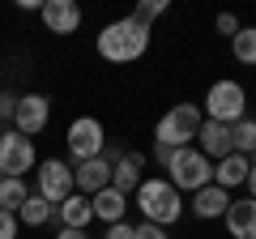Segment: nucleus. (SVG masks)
<instances>
[{"instance_id": "c85d7f7f", "label": "nucleus", "mask_w": 256, "mask_h": 239, "mask_svg": "<svg viewBox=\"0 0 256 239\" xmlns=\"http://www.w3.org/2000/svg\"><path fill=\"white\" fill-rule=\"evenodd\" d=\"M56 239H90V235H86V230H73V226H60V235H56Z\"/></svg>"}, {"instance_id": "f03ea898", "label": "nucleus", "mask_w": 256, "mask_h": 239, "mask_svg": "<svg viewBox=\"0 0 256 239\" xmlns=\"http://www.w3.org/2000/svg\"><path fill=\"white\" fill-rule=\"evenodd\" d=\"M94 47H98V56L111 60V64H132V60H141L150 52V26H141L132 18L107 22L98 30V38H94Z\"/></svg>"}, {"instance_id": "4be33fe9", "label": "nucleus", "mask_w": 256, "mask_h": 239, "mask_svg": "<svg viewBox=\"0 0 256 239\" xmlns=\"http://www.w3.org/2000/svg\"><path fill=\"white\" fill-rule=\"evenodd\" d=\"M230 56H235L239 64H248V68L256 64V26H239V34L230 38Z\"/></svg>"}, {"instance_id": "f257e3e1", "label": "nucleus", "mask_w": 256, "mask_h": 239, "mask_svg": "<svg viewBox=\"0 0 256 239\" xmlns=\"http://www.w3.org/2000/svg\"><path fill=\"white\" fill-rule=\"evenodd\" d=\"M128 201H132V210L141 214V222H154V226H175L180 214L188 210V205H184V192H175V188L166 184V175L141 180V188L128 196Z\"/></svg>"}, {"instance_id": "1a4fd4ad", "label": "nucleus", "mask_w": 256, "mask_h": 239, "mask_svg": "<svg viewBox=\"0 0 256 239\" xmlns=\"http://www.w3.org/2000/svg\"><path fill=\"white\" fill-rule=\"evenodd\" d=\"M52 124V98L47 94H18V111H13V128L22 137L34 141L38 132Z\"/></svg>"}, {"instance_id": "f3484780", "label": "nucleus", "mask_w": 256, "mask_h": 239, "mask_svg": "<svg viewBox=\"0 0 256 239\" xmlns=\"http://www.w3.org/2000/svg\"><path fill=\"white\" fill-rule=\"evenodd\" d=\"M248 171H252V162H248L244 154H226L214 162V184L222 188V192H235V188L248 184Z\"/></svg>"}, {"instance_id": "b1692460", "label": "nucleus", "mask_w": 256, "mask_h": 239, "mask_svg": "<svg viewBox=\"0 0 256 239\" xmlns=\"http://www.w3.org/2000/svg\"><path fill=\"white\" fill-rule=\"evenodd\" d=\"M214 26H218V34L235 38V34H239V26H244V22H239L235 13H218V18H214Z\"/></svg>"}, {"instance_id": "aec40b11", "label": "nucleus", "mask_w": 256, "mask_h": 239, "mask_svg": "<svg viewBox=\"0 0 256 239\" xmlns=\"http://www.w3.org/2000/svg\"><path fill=\"white\" fill-rule=\"evenodd\" d=\"M230 154H244V158L256 154V120L252 116H244L239 124H230Z\"/></svg>"}, {"instance_id": "c756f323", "label": "nucleus", "mask_w": 256, "mask_h": 239, "mask_svg": "<svg viewBox=\"0 0 256 239\" xmlns=\"http://www.w3.org/2000/svg\"><path fill=\"white\" fill-rule=\"evenodd\" d=\"M166 158H171V150H166V146H154V162L166 166Z\"/></svg>"}, {"instance_id": "a878e982", "label": "nucleus", "mask_w": 256, "mask_h": 239, "mask_svg": "<svg viewBox=\"0 0 256 239\" xmlns=\"http://www.w3.org/2000/svg\"><path fill=\"white\" fill-rule=\"evenodd\" d=\"M18 230H22L18 214H9V210H0V239H18Z\"/></svg>"}, {"instance_id": "5701e85b", "label": "nucleus", "mask_w": 256, "mask_h": 239, "mask_svg": "<svg viewBox=\"0 0 256 239\" xmlns=\"http://www.w3.org/2000/svg\"><path fill=\"white\" fill-rule=\"evenodd\" d=\"M166 13V0H141L137 13H132V22H141V26H150L154 18H162Z\"/></svg>"}, {"instance_id": "2f4dec72", "label": "nucleus", "mask_w": 256, "mask_h": 239, "mask_svg": "<svg viewBox=\"0 0 256 239\" xmlns=\"http://www.w3.org/2000/svg\"><path fill=\"white\" fill-rule=\"evenodd\" d=\"M248 162H252V166H256V154H252V158H248Z\"/></svg>"}, {"instance_id": "39448f33", "label": "nucleus", "mask_w": 256, "mask_h": 239, "mask_svg": "<svg viewBox=\"0 0 256 239\" xmlns=\"http://www.w3.org/2000/svg\"><path fill=\"white\" fill-rule=\"evenodd\" d=\"M201 107L196 102H180V107H171L162 120H158L154 128V146H166V150H184L196 141V128H201Z\"/></svg>"}, {"instance_id": "423d86ee", "label": "nucleus", "mask_w": 256, "mask_h": 239, "mask_svg": "<svg viewBox=\"0 0 256 239\" xmlns=\"http://www.w3.org/2000/svg\"><path fill=\"white\" fill-rule=\"evenodd\" d=\"M64 146H68V166L90 162V158H102V150H107V128H102V120L77 116L73 124L64 128Z\"/></svg>"}, {"instance_id": "4468645a", "label": "nucleus", "mask_w": 256, "mask_h": 239, "mask_svg": "<svg viewBox=\"0 0 256 239\" xmlns=\"http://www.w3.org/2000/svg\"><path fill=\"white\" fill-rule=\"evenodd\" d=\"M192 146L201 150L210 162H218V158L230 154V128L226 124H214V120H201V128H196V141Z\"/></svg>"}, {"instance_id": "412c9836", "label": "nucleus", "mask_w": 256, "mask_h": 239, "mask_svg": "<svg viewBox=\"0 0 256 239\" xmlns=\"http://www.w3.org/2000/svg\"><path fill=\"white\" fill-rule=\"evenodd\" d=\"M26 196H30V184L26 180H0V210H9V214H18L22 205H26Z\"/></svg>"}, {"instance_id": "473e14b6", "label": "nucleus", "mask_w": 256, "mask_h": 239, "mask_svg": "<svg viewBox=\"0 0 256 239\" xmlns=\"http://www.w3.org/2000/svg\"><path fill=\"white\" fill-rule=\"evenodd\" d=\"M0 180H4V175H0Z\"/></svg>"}, {"instance_id": "ddd939ff", "label": "nucleus", "mask_w": 256, "mask_h": 239, "mask_svg": "<svg viewBox=\"0 0 256 239\" xmlns=\"http://www.w3.org/2000/svg\"><path fill=\"white\" fill-rule=\"evenodd\" d=\"M141 180H146V158L141 154H120L116 162H111V188L124 196H132L141 188Z\"/></svg>"}, {"instance_id": "a211bd4d", "label": "nucleus", "mask_w": 256, "mask_h": 239, "mask_svg": "<svg viewBox=\"0 0 256 239\" xmlns=\"http://www.w3.org/2000/svg\"><path fill=\"white\" fill-rule=\"evenodd\" d=\"M56 222H60V226H73V230H86V226L94 222L90 196H82V192H68L60 205H56Z\"/></svg>"}, {"instance_id": "393cba45", "label": "nucleus", "mask_w": 256, "mask_h": 239, "mask_svg": "<svg viewBox=\"0 0 256 239\" xmlns=\"http://www.w3.org/2000/svg\"><path fill=\"white\" fill-rule=\"evenodd\" d=\"M132 239H171V235H166V226H154V222H137V226H132Z\"/></svg>"}, {"instance_id": "7ed1b4c3", "label": "nucleus", "mask_w": 256, "mask_h": 239, "mask_svg": "<svg viewBox=\"0 0 256 239\" xmlns=\"http://www.w3.org/2000/svg\"><path fill=\"white\" fill-rule=\"evenodd\" d=\"M162 171H166V184H171L175 192H201L205 184H214V162L196 146L171 150V158H166Z\"/></svg>"}, {"instance_id": "9d476101", "label": "nucleus", "mask_w": 256, "mask_h": 239, "mask_svg": "<svg viewBox=\"0 0 256 239\" xmlns=\"http://www.w3.org/2000/svg\"><path fill=\"white\" fill-rule=\"evenodd\" d=\"M43 26L52 34H77L82 30V9H77V0H43Z\"/></svg>"}, {"instance_id": "9b49d317", "label": "nucleus", "mask_w": 256, "mask_h": 239, "mask_svg": "<svg viewBox=\"0 0 256 239\" xmlns=\"http://www.w3.org/2000/svg\"><path fill=\"white\" fill-rule=\"evenodd\" d=\"M222 222H226L230 239H256V201L252 196H230Z\"/></svg>"}, {"instance_id": "0eeeda50", "label": "nucleus", "mask_w": 256, "mask_h": 239, "mask_svg": "<svg viewBox=\"0 0 256 239\" xmlns=\"http://www.w3.org/2000/svg\"><path fill=\"white\" fill-rule=\"evenodd\" d=\"M34 166H38L34 141L22 137L18 128H4V132H0V175H9V180H26Z\"/></svg>"}, {"instance_id": "bb28decb", "label": "nucleus", "mask_w": 256, "mask_h": 239, "mask_svg": "<svg viewBox=\"0 0 256 239\" xmlns=\"http://www.w3.org/2000/svg\"><path fill=\"white\" fill-rule=\"evenodd\" d=\"M13 111H18V94L0 90V120H13Z\"/></svg>"}, {"instance_id": "f8f14e48", "label": "nucleus", "mask_w": 256, "mask_h": 239, "mask_svg": "<svg viewBox=\"0 0 256 239\" xmlns=\"http://www.w3.org/2000/svg\"><path fill=\"white\" fill-rule=\"evenodd\" d=\"M73 188L82 196H94V192H102V188H111V162H107V158L77 162L73 166Z\"/></svg>"}, {"instance_id": "dca6fc26", "label": "nucleus", "mask_w": 256, "mask_h": 239, "mask_svg": "<svg viewBox=\"0 0 256 239\" xmlns=\"http://www.w3.org/2000/svg\"><path fill=\"white\" fill-rule=\"evenodd\" d=\"M226 205H230V192H222L218 184H205L201 192H192L188 210H192V218L214 222V218H222V214H226Z\"/></svg>"}, {"instance_id": "6e6552de", "label": "nucleus", "mask_w": 256, "mask_h": 239, "mask_svg": "<svg viewBox=\"0 0 256 239\" xmlns=\"http://www.w3.org/2000/svg\"><path fill=\"white\" fill-rule=\"evenodd\" d=\"M30 192H38L47 205H60L68 192H77L73 188V166L64 162V158H43L34 166V188Z\"/></svg>"}, {"instance_id": "2eb2a0df", "label": "nucleus", "mask_w": 256, "mask_h": 239, "mask_svg": "<svg viewBox=\"0 0 256 239\" xmlns=\"http://www.w3.org/2000/svg\"><path fill=\"white\" fill-rule=\"evenodd\" d=\"M90 210H94V218H98L102 226H116V222H124V214L132 210V201H128L124 192H116V188H102V192L90 196Z\"/></svg>"}, {"instance_id": "cd10ccee", "label": "nucleus", "mask_w": 256, "mask_h": 239, "mask_svg": "<svg viewBox=\"0 0 256 239\" xmlns=\"http://www.w3.org/2000/svg\"><path fill=\"white\" fill-rule=\"evenodd\" d=\"M102 239H132V222H116V226H107Z\"/></svg>"}, {"instance_id": "7c9ffc66", "label": "nucleus", "mask_w": 256, "mask_h": 239, "mask_svg": "<svg viewBox=\"0 0 256 239\" xmlns=\"http://www.w3.org/2000/svg\"><path fill=\"white\" fill-rule=\"evenodd\" d=\"M244 188H248V196H252V201H256V166H252V171H248V184H244Z\"/></svg>"}, {"instance_id": "20e7f679", "label": "nucleus", "mask_w": 256, "mask_h": 239, "mask_svg": "<svg viewBox=\"0 0 256 239\" xmlns=\"http://www.w3.org/2000/svg\"><path fill=\"white\" fill-rule=\"evenodd\" d=\"M201 116L214 120V124H239L248 116V90L235 82V77H218V82L205 90V102H201Z\"/></svg>"}, {"instance_id": "6ab92c4d", "label": "nucleus", "mask_w": 256, "mask_h": 239, "mask_svg": "<svg viewBox=\"0 0 256 239\" xmlns=\"http://www.w3.org/2000/svg\"><path fill=\"white\" fill-rule=\"evenodd\" d=\"M52 218H56V205H47L38 192H30L26 205L18 210V222H22V226H47Z\"/></svg>"}]
</instances>
